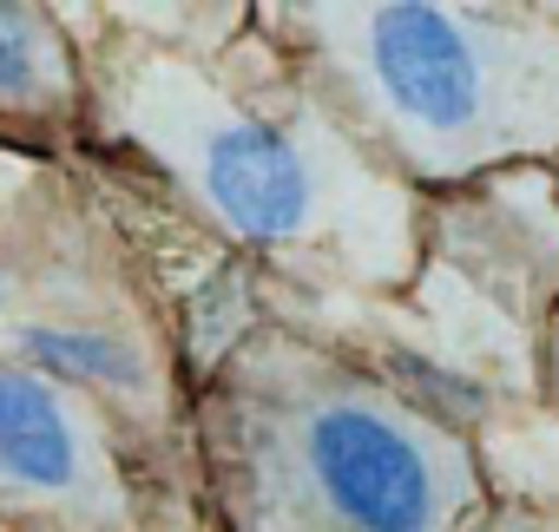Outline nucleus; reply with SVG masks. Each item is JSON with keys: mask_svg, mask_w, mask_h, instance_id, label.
<instances>
[{"mask_svg": "<svg viewBox=\"0 0 559 532\" xmlns=\"http://www.w3.org/2000/svg\"><path fill=\"white\" fill-rule=\"evenodd\" d=\"M270 47L395 184H467L559 158V21L454 0L276 8Z\"/></svg>", "mask_w": 559, "mask_h": 532, "instance_id": "obj_3", "label": "nucleus"}, {"mask_svg": "<svg viewBox=\"0 0 559 532\" xmlns=\"http://www.w3.org/2000/svg\"><path fill=\"white\" fill-rule=\"evenodd\" d=\"M86 99L93 125L237 250L376 297L421 277V197L343 138L290 66L230 73L185 47L106 40Z\"/></svg>", "mask_w": 559, "mask_h": 532, "instance_id": "obj_1", "label": "nucleus"}, {"mask_svg": "<svg viewBox=\"0 0 559 532\" xmlns=\"http://www.w3.org/2000/svg\"><path fill=\"white\" fill-rule=\"evenodd\" d=\"M461 532H533V525H526V519H507V512H500V519H487V506H480Z\"/></svg>", "mask_w": 559, "mask_h": 532, "instance_id": "obj_8", "label": "nucleus"}, {"mask_svg": "<svg viewBox=\"0 0 559 532\" xmlns=\"http://www.w3.org/2000/svg\"><path fill=\"white\" fill-rule=\"evenodd\" d=\"M0 512L53 532H139L112 421L93 395L0 355Z\"/></svg>", "mask_w": 559, "mask_h": 532, "instance_id": "obj_4", "label": "nucleus"}, {"mask_svg": "<svg viewBox=\"0 0 559 532\" xmlns=\"http://www.w3.org/2000/svg\"><path fill=\"white\" fill-rule=\"evenodd\" d=\"M21 171H27V165H21L14 152H0V204H8V197H14V184H21Z\"/></svg>", "mask_w": 559, "mask_h": 532, "instance_id": "obj_9", "label": "nucleus"}, {"mask_svg": "<svg viewBox=\"0 0 559 532\" xmlns=\"http://www.w3.org/2000/svg\"><path fill=\"white\" fill-rule=\"evenodd\" d=\"M539 382H546V401L559 408V303L546 316V342H539Z\"/></svg>", "mask_w": 559, "mask_h": 532, "instance_id": "obj_7", "label": "nucleus"}, {"mask_svg": "<svg viewBox=\"0 0 559 532\" xmlns=\"http://www.w3.org/2000/svg\"><path fill=\"white\" fill-rule=\"evenodd\" d=\"M8 362L40 368L80 395H126L145 408L158 395V362L112 323H8Z\"/></svg>", "mask_w": 559, "mask_h": 532, "instance_id": "obj_5", "label": "nucleus"}, {"mask_svg": "<svg viewBox=\"0 0 559 532\" xmlns=\"http://www.w3.org/2000/svg\"><path fill=\"white\" fill-rule=\"evenodd\" d=\"M80 93L67 34L34 8H0V112H47Z\"/></svg>", "mask_w": 559, "mask_h": 532, "instance_id": "obj_6", "label": "nucleus"}, {"mask_svg": "<svg viewBox=\"0 0 559 532\" xmlns=\"http://www.w3.org/2000/svg\"><path fill=\"white\" fill-rule=\"evenodd\" d=\"M552 165H559V158H552Z\"/></svg>", "mask_w": 559, "mask_h": 532, "instance_id": "obj_10", "label": "nucleus"}, {"mask_svg": "<svg viewBox=\"0 0 559 532\" xmlns=\"http://www.w3.org/2000/svg\"><path fill=\"white\" fill-rule=\"evenodd\" d=\"M217 532H461L480 467L461 427L290 329H243L198 401Z\"/></svg>", "mask_w": 559, "mask_h": 532, "instance_id": "obj_2", "label": "nucleus"}]
</instances>
